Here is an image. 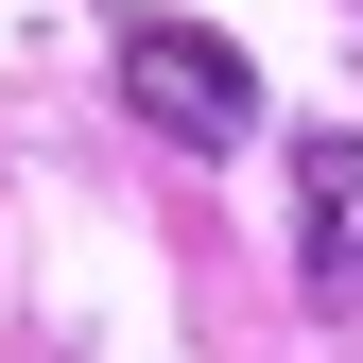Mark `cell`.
Wrapping results in <instances>:
<instances>
[{
	"mask_svg": "<svg viewBox=\"0 0 363 363\" xmlns=\"http://www.w3.org/2000/svg\"><path fill=\"white\" fill-rule=\"evenodd\" d=\"M121 104H139L173 156H225V139L259 121V86H242V52L191 35V18H121Z\"/></svg>",
	"mask_w": 363,
	"mask_h": 363,
	"instance_id": "cell-1",
	"label": "cell"
},
{
	"mask_svg": "<svg viewBox=\"0 0 363 363\" xmlns=\"http://www.w3.org/2000/svg\"><path fill=\"white\" fill-rule=\"evenodd\" d=\"M294 259H311V294H363V139L346 121L294 139Z\"/></svg>",
	"mask_w": 363,
	"mask_h": 363,
	"instance_id": "cell-2",
	"label": "cell"
}]
</instances>
